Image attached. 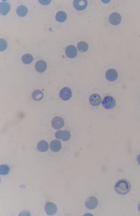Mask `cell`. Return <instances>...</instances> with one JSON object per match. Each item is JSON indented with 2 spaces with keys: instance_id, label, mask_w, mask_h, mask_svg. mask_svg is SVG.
Returning <instances> with one entry per match:
<instances>
[{
  "instance_id": "cell-1",
  "label": "cell",
  "mask_w": 140,
  "mask_h": 216,
  "mask_svg": "<svg viewBox=\"0 0 140 216\" xmlns=\"http://www.w3.org/2000/svg\"><path fill=\"white\" fill-rule=\"evenodd\" d=\"M131 184L130 182L125 179L119 180L115 183L114 190L120 195H126L129 193L131 189Z\"/></svg>"
},
{
  "instance_id": "cell-2",
  "label": "cell",
  "mask_w": 140,
  "mask_h": 216,
  "mask_svg": "<svg viewBox=\"0 0 140 216\" xmlns=\"http://www.w3.org/2000/svg\"><path fill=\"white\" fill-rule=\"evenodd\" d=\"M102 104L106 109H111L113 108L116 105V101L112 97L106 96L103 99Z\"/></svg>"
},
{
  "instance_id": "cell-3",
  "label": "cell",
  "mask_w": 140,
  "mask_h": 216,
  "mask_svg": "<svg viewBox=\"0 0 140 216\" xmlns=\"http://www.w3.org/2000/svg\"><path fill=\"white\" fill-rule=\"evenodd\" d=\"M85 205L88 209H94L98 205V201L95 197H90L86 201Z\"/></svg>"
},
{
  "instance_id": "cell-4",
  "label": "cell",
  "mask_w": 140,
  "mask_h": 216,
  "mask_svg": "<svg viewBox=\"0 0 140 216\" xmlns=\"http://www.w3.org/2000/svg\"><path fill=\"white\" fill-rule=\"evenodd\" d=\"M59 95L61 99L63 100H69L72 96V90L69 87H64L60 91Z\"/></svg>"
},
{
  "instance_id": "cell-5",
  "label": "cell",
  "mask_w": 140,
  "mask_h": 216,
  "mask_svg": "<svg viewBox=\"0 0 140 216\" xmlns=\"http://www.w3.org/2000/svg\"><path fill=\"white\" fill-rule=\"evenodd\" d=\"M51 125L53 128L56 129H59L64 126L65 122L61 117L56 116L52 120Z\"/></svg>"
},
{
  "instance_id": "cell-6",
  "label": "cell",
  "mask_w": 140,
  "mask_h": 216,
  "mask_svg": "<svg viewBox=\"0 0 140 216\" xmlns=\"http://www.w3.org/2000/svg\"><path fill=\"white\" fill-rule=\"evenodd\" d=\"M109 22L112 25H117L121 22L122 17L118 13H113L109 16Z\"/></svg>"
},
{
  "instance_id": "cell-7",
  "label": "cell",
  "mask_w": 140,
  "mask_h": 216,
  "mask_svg": "<svg viewBox=\"0 0 140 216\" xmlns=\"http://www.w3.org/2000/svg\"><path fill=\"white\" fill-rule=\"evenodd\" d=\"M65 52L66 56L71 58H74L78 54L77 49L76 47L73 45L68 46L66 48Z\"/></svg>"
},
{
  "instance_id": "cell-8",
  "label": "cell",
  "mask_w": 140,
  "mask_h": 216,
  "mask_svg": "<svg viewBox=\"0 0 140 216\" xmlns=\"http://www.w3.org/2000/svg\"><path fill=\"white\" fill-rule=\"evenodd\" d=\"M45 210L46 213L49 216L54 215L57 211V207L53 203H47L45 206Z\"/></svg>"
},
{
  "instance_id": "cell-9",
  "label": "cell",
  "mask_w": 140,
  "mask_h": 216,
  "mask_svg": "<svg viewBox=\"0 0 140 216\" xmlns=\"http://www.w3.org/2000/svg\"><path fill=\"white\" fill-rule=\"evenodd\" d=\"M88 4L86 0H74V8L78 10L81 11L85 10Z\"/></svg>"
},
{
  "instance_id": "cell-10",
  "label": "cell",
  "mask_w": 140,
  "mask_h": 216,
  "mask_svg": "<svg viewBox=\"0 0 140 216\" xmlns=\"http://www.w3.org/2000/svg\"><path fill=\"white\" fill-rule=\"evenodd\" d=\"M106 78L109 81H114L118 78V73L115 70L110 69L106 71Z\"/></svg>"
},
{
  "instance_id": "cell-11",
  "label": "cell",
  "mask_w": 140,
  "mask_h": 216,
  "mask_svg": "<svg viewBox=\"0 0 140 216\" xmlns=\"http://www.w3.org/2000/svg\"><path fill=\"white\" fill-rule=\"evenodd\" d=\"M101 102H102V98L98 94H93L89 98V102L93 106H99L101 103Z\"/></svg>"
},
{
  "instance_id": "cell-12",
  "label": "cell",
  "mask_w": 140,
  "mask_h": 216,
  "mask_svg": "<svg viewBox=\"0 0 140 216\" xmlns=\"http://www.w3.org/2000/svg\"><path fill=\"white\" fill-rule=\"evenodd\" d=\"M35 68L38 73H44V71L46 70V63L44 60H39L36 63Z\"/></svg>"
},
{
  "instance_id": "cell-13",
  "label": "cell",
  "mask_w": 140,
  "mask_h": 216,
  "mask_svg": "<svg viewBox=\"0 0 140 216\" xmlns=\"http://www.w3.org/2000/svg\"><path fill=\"white\" fill-rule=\"evenodd\" d=\"M50 150L52 151L55 152L59 151L62 147L61 142L58 140H53L52 142H50Z\"/></svg>"
},
{
  "instance_id": "cell-14",
  "label": "cell",
  "mask_w": 140,
  "mask_h": 216,
  "mask_svg": "<svg viewBox=\"0 0 140 216\" xmlns=\"http://www.w3.org/2000/svg\"><path fill=\"white\" fill-rule=\"evenodd\" d=\"M10 10V4L6 2H2L0 4V13L2 15H7Z\"/></svg>"
},
{
  "instance_id": "cell-15",
  "label": "cell",
  "mask_w": 140,
  "mask_h": 216,
  "mask_svg": "<svg viewBox=\"0 0 140 216\" xmlns=\"http://www.w3.org/2000/svg\"><path fill=\"white\" fill-rule=\"evenodd\" d=\"M37 148L39 151L42 152L47 151L49 149L48 143L45 141H40L38 144Z\"/></svg>"
},
{
  "instance_id": "cell-16",
  "label": "cell",
  "mask_w": 140,
  "mask_h": 216,
  "mask_svg": "<svg viewBox=\"0 0 140 216\" xmlns=\"http://www.w3.org/2000/svg\"><path fill=\"white\" fill-rule=\"evenodd\" d=\"M43 97L44 94L42 91L40 90H35L32 94V98L36 101H40L43 98Z\"/></svg>"
},
{
  "instance_id": "cell-17",
  "label": "cell",
  "mask_w": 140,
  "mask_h": 216,
  "mask_svg": "<svg viewBox=\"0 0 140 216\" xmlns=\"http://www.w3.org/2000/svg\"><path fill=\"white\" fill-rule=\"evenodd\" d=\"M66 14L65 12L63 11H58L56 14V20L58 22H64L66 20Z\"/></svg>"
},
{
  "instance_id": "cell-18",
  "label": "cell",
  "mask_w": 140,
  "mask_h": 216,
  "mask_svg": "<svg viewBox=\"0 0 140 216\" xmlns=\"http://www.w3.org/2000/svg\"><path fill=\"white\" fill-rule=\"evenodd\" d=\"M28 10L26 6L24 5H21L18 7L17 10L18 15L19 17H23L26 16L28 13Z\"/></svg>"
},
{
  "instance_id": "cell-19",
  "label": "cell",
  "mask_w": 140,
  "mask_h": 216,
  "mask_svg": "<svg viewBox=\"0 0 140 216\" xmlns=\"http://www.w3.org/2000/svg\"><path fill=\"white\" fill-rule=\"evenodd\" d=\"M77 48L80 52H84L87 51L88 49V44L84 41L78 42L77 45Z\"/></svg>"
},
{
  "instance_id": "cell-20",
  "label": "cell",
  "mask_w": 140,
  "mask_h": 216,
  "mask_svg": "<svg viewBox=\"0 0 140 216\" xmlns=\"http://www.w3.org/2000/svg\"><path fill=\"white\" fill-rule=\"evenodd\" d=\"M22 62L26 65L30 64L33 60V56L30 54H24L22 57Z\"/></svg>"
},
{
  "instance_id": "cell-21",
  "label": "cell",
  "mask_w": 140,
  "mask_h": 216,
  "mask_svg": "<svg viewBox=\"0 0 140 216\" xmlns=\"http://www.w3.org/2000/svg\"><path fill=\"white\" fill-rule=\"evenodd\" d=\"M10 169L7 165H2L0 166V174L1 175H6L9 174Z\"/></svg>"
},
{
  "instance_id": "cell-22",
  "label": "cell",
  "mask_w": 140,
  "mask_h": 216,
  "mask_svg": "<svg viewBox=\"0 0 140 216\" xmlns=\"http://www.w3.org/2000/svg\"><path fill=\"white\" fill-rule=\"evenodd\" d=\"M71 138V134L68 131L65 130L63 132L62 135V139L64 142L68 141Z\"/></svg>"
},
{
  "instance_id": "cell-23",
  "label": "cell",
  "mask_w": 140,
  "mask_h": 216,
  "mask_svg": "<svg viewBox=\"0 0 140 216\" xmlns=\"http://www.w3.org/2000/svg\"><path fill=\"white\" fill-rule=\"evenodd\" d=\"M7 47V42L4 39H0V49L1 51H4Z\"/></svg>"
},
{
  "instance_id": "cell-24",
  "label": "cell",
  "mask_w": 140,
  "mask_h": 216,
  "mask_svg": "<svg viewBox=\"0 0 140 216\" xmlns=\"http://www.w3.org/2000/svg\"><path fill=\"white\" fill-rule=\"evenodd\" d=\"M62 133H63V132L61 130H59L57 132H56V133H55V137L57 139H60L62 138Z\"/></svg>"
},
{
  "instance_id": "cell-25",
  "label": "cell",
  "mask_w": 140,
  "mask_h": 216,
  "mask_svg": "<svg viewBox=\"0 0 140 216\" xmlns=\"http://www.w3.org/2000/svg\"><path fill=\"white\" fill-rule=\"evenodd\" d=\"M39 2L41 3V4H42V5H48L50 2H51V1L49 0H46V1H44V0H40L39 1Z\"/></svg>"
},
{
  "instance_id": "cell-26",
  "label": "cell",
  "mask_w": 140,
  "mask_h": 216,
  "mask_svg": "<svg viewBox=\"0 0 140 216\" xmlns=\"http://www.w3.org/2000/svg\"><path fill=\"white\" fill-rule=\"evenodd\" d=\"M137 160L138 163L140 165V154H139L137 157Z\"/></svg>"
},
{
  "instance_id": "cell-27",
  "label": "cell",
  "mask_w": 140,
  "mask_h": 216,
  "mask_svg": "<svg viewBox=\"0 0 140 216\" xmlns=\"http://www.w3.org/2000/svg\"><path fill=\"white\" fill-rule=\"evenodd\" d=\"M138 210H139V212H140V204H139V206H138Z\"/></svg>"
}]
</instances>
